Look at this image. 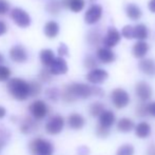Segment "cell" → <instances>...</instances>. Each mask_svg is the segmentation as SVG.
<instances>
[{"instance_id": "obj_28", "label": "cell", "mask_w": 155, "mask_h": 155, "mask_svg": "<svg viewBox=\"0 0 155 155\" xmlns=\"http://www.w3.org/2000/svg\"><path fill=\"white\" fill-rule=\"evenodd\" d=\"M133 154H134V147L132 145H129V143L120 146L116 152V155H133Z\"/></svg>"}, {"instance_id": "obj_1", "label": "cell", "mask_w": 155, "mask_h": 155, "mask_svg": "<svg viewBox=\"0 0 155 155\" xmlns=\"http://www.w3.org/2000/svg\"><path fill=\"white\" fill-rule=\"evenodd\" d=\"M92 95H94V87L80 82H74L64 87L61 93V97L65 102H74L79 98L86 99Z\"/></svg>"}, {"instance_id": "obj_33", "label": "cell", "mask_w": 155, "mask_h": 155, "mask_svg": "<svg viewBox=\"0 0 155 155\" xmlns=\"http://www.w3.org/2000/svg\"><path fill=\"white\" fill-rule=\"evenodd\" d=\"M88 41L91 43V45H97V43L100 42V41L102 42V38L100 37L99 33H97L96 31H92L88 35Z\"/></svg>"}, {"instance_id": "obj_3", "label": "cell", "mask_w": 155, "mask_h": 155, "mask_svg": "<svg viewBox=\"0 0 155 155\" xmlns=\"http://www.w3.org/2000/svg\"><path fill=\"white\" fill-rule=\"evenodd\" d=\"M30 149L35 155H52L54 152L53 145L43 138L34 139L30 143Z\"/></svg>"}, {"instance_id": "obj_14", "label": "cell", "mask_w": 155, "mask_h": 155, "mask_svg": "<svg viewBox=\"0 0 155 155\" xmlns=\"http://www.w3.org/2000/svg\"><path fill=\"white\" fill-rule=\"evenodd\" d=\"M96 57L99 60L100 62L102 63H111L115 60V54L114 52L112 51L109 48H99L96 52Z\"/></svg>"}, {"instance_id": "obj_27", "label": "cell", "mask_w": 155, "mask_h": 155, "mask_svg": "<svg viewBox=\"0 0 155 155\" xmlns=\"http://www.w3.org/2000/svg\"><path fill=\"white\" fill-rule=\"evenodd\" d=\"M89 111H90V114L92 115L93 117H99L106 110H104V104H101V102H99V101H95L90 106Z\"/></svg>"}, {"instance_id": "obj_34", "label": "cell", "mask_w": 155, "mask_h": 155, "mask_svg": "<svg viewBox=\"0 0 155 155\" xmlns=\"http://www.w3.org/2000/svg\"><path fill=\"white\" fill-rule=\"evenodd\" d=\"M52 75L53 74L51 73L50 69H42L39 73V79L43 82H49L52 79Z\"/></svg>"}, {"instance_id": "obj_20", "label": "cell", "mask_w": 155, "mask_h": 155, "mask_svg": "<svg viewBox=\"0 0 155 155\" xmlns=\"http://www.w3.org/2000/svg\"><path fill=\"white\" fill-rule=\"evenodd\" d=\"M43 32L48 38H55L59 34V25L53 20L48 21L43 28Z\"/></svg>"}, {"instance_id": "obj_48", "label": "cell", "mask_w": 155, "mask_h": 155, "mask_svg": "<svg viewBox=\"0 0 155 155\" xmlns=\"http://www.w3.org/2000/svg\"><path fill=\"white\" fill-rule=\"evenodd\" d=\"M4 145H5V141H3V140H0V152H1L2 148L4 147Z\"/></svg>"}, {"instance_id": "obj_41", "label": "cell", "mask_w": 155, "mask_h": 155, "mask_svg": "<svg viewBox=\"0 0 155 155\" xmlns=\"http://www.w3.org/2000/svg\"><path fill=\"white\" fill-rule=\"evenodd\" d=\"M58 55L59 57H64V56L69 55V49H68V45L65 43H60L59 48H58Z\"/></svg>"}, {"instance_id": "obj_17", "label": "cell", "mask_w": 155, "mask_h": 155, "mask_svg": "<svg viewBox=\"0 0 155 155\" xmlns=\"http://www.w3.org/2000/svg\"><path fill=\"white\" fill-rule=\"evenodd\" d=\"M84 123L86 121H84V116L78 113H72L68 118V124H69L70 128L73 130H80L84 126Z\"/></svg>"}, {"instance_id": "obj_38", "label": "cell", "mask_w": 155, "mask_h": 155, "mask_svg": "<svg viewBox=\"0 0 155 155\" xmlns=\"http://www.w3.org/2000/svg\"><path fill=\"white\" fill-rule=\"evenodd\" d=\"M11 137V132L5 128L4 126L0 124V140H3V141H8Z\"/></svg>"}, {"instance_id": "obj_16", "label": "cell", "mask_w": 155, "mask_h": 155, "mask_svg": "<svg viewBox=\"0 0 155 155\" xmlns=\"http://www.w3.org/2000/svg\"><path fill=\"white\" fill-rule=\"evenodd\" d=\"M148 52H149V45L146 41H137L132 48V53L134 57L139 59L145 57Z\"/></svg>"}, {"instance_id": "obj_42", "label": "cell", "mask_w": 155, "mask_h": 155, "mask_svg": "<svg viewBox=\"0 0 155 155\" xmlns=\"http://www.w3.org/2000/svg\"><path fill=\"white\" fill-rule=\"evenodd\" d=\"M90 154V150L86 146H81L77 149V155H89Z\"/></svg>"}, {"instance_id": "obj_19", "label": "cell", "mask_w": 155, "mask_h": 155, "mask_svg": "<svg viewBox=\"0 0 155 155\" xmlns=\"http://www.w3.org/2000/svg\"><path fill=\"white\" fill-rule=\"evenodd\" d=\"M62 4L63 6L70 8L72 12L79 13L84 10L86 5V0H63Z\"/></svg>"}, {"instance_id": "obj_6", "label": "cell", "mask_w": 155, "mask_h": 155, "mask_svg": "<svg viewBox=\"0 0 155 155\" xmlns=\"http://www.w3.org/2000/svg\"><path fill=\"white\" fill-rule=\"evenodd\" d=\"M64 127V119L61 115H55L51 117L47 124H45V131L51 135L59 134L63 130Z\"/></svg>"}, {"instance_id": "obj_18", "label": "cell", "mask_w": 155, "mask_h": 155, "mask_svg": "<svg viewBox=\"0 0 155 155\" xmlns=\"http://www.w3.org/2000/svg\"><path fill=\"white\" fill-rule=\"evenodd\" d=\"M138 68L146 75L152 76L155 74V62L152 59H149V58L141 59L138 64Z\"/></svg>"}, {"instance_id": "obj_2", "label": "cell", "mask_w": 155, "mask_h": 155, "mask_svg": "<svg viewBox=\"0 0 155 155\" xmlns=\"http://www.w3.org/2000/svg\"><path fill=\"white\" fill-rule=\"evenodd\" d=\"M8 90L17 100H25L30 96V84L21 78H12L8 82Z\"/></svg>"}, {"instance_id": "obj_40", "label": "cell", "mask_w": 155, "mask_h": 155, "mask_svg": "<svg viewBox=\"0 0 155 155\" xmlns=\"http://www.w3.org/2000/svg\"><path fill=\"white\" fill-rule=\"evenodd\" d=\"M10 10V3L8 0H0V15H4Z\"/></svg>"}, {"instance_id": "obj_5", "label": "cell", "mask_w": 155, "mask_h": 155, "mask_svg": "<svg viewBox=\"0 0 155 155\" xmlns=\"http://www.w3.org/2000/svg\"><path fill=\"white\" fill-rule=\"evenodd\" d=\"M12 19L19 28H28L31 25V17L25 10L19 8H15L12 11Z\"/></svg>"}, {"instance_id": "obj_23", "label": "cell", "mask_w": 155, "mask_h": 155, "mask_svg": "<svg viewBox=\"0 0 155 155\" xmlns=\"http://www.w3.org/2000/svg\"><path fill=\"white\" fill-rule=\"evenodd\" d=\"M135 134L139 138H147L151 134V126L146 121H141L135 127Z\"/></svg>"}, {"instance_id": "obj_32", "label": "cell", "mask_w": 155, "mask_h": 155, "mask_svg": "<svg viewBox=\"0 0 155 155\" xmlns=\"http://www.w3.org/2000/svg\"><path fill=\"white\" fill-rule=\"evenodd\" d=\"M45 95L51 101H57L58 97H59V91L56 88H50L45 91Z\"/></svg>"}, {"instance_id": "obj_47", "label": "cell", "mask_w": 155, "mask_h": 155, "mask_svg": "<svg viewBox=\"0 0 155 155\" xmlns=\"http://www.w3.org/2000/svg\"><path fill=\"white\" fill-rule=\"evenodd\" d=\"M5 115H6V110H5V108H3V107L0 106V119L3 118V117L5 116Z\"/></svg>"}, {"instance_id": "obj_46", "label": "cell", "mask_w": 155, "mask_h": 155, "mask_svg": "<svg viewBox=\"0 0 155 155\" xmlns=\"http://www.w3.org/2000/svg\"><path fill=\"white\" fill-rule=\"evenodd\" d=\"M147 155H155V145L150 146L147 151Z\"/></svg>"}, {"instance_id": "obj_39", "label": "cell", "mask_w": 155, "mask_h": 155, "mask_svg": "<svg viewBox=\"0 0 155 155\" xmlns=\"http://www.w3.org/2000/svg\"><path fill=\"white\" fill-rule=\"evenodd\" d=\"M96 134H97V136L101 137V138H106L110 134V129L104 128V127L98 124L97 128H96Z\"/></svg>"}, {"instance_id": "obj_15", "label": "cell", "mask_w": 155, "mask_h": 155, "mask_svg": "<svg viewBox=\"0 0 155 155\" xmlns=\"http://www.w3.org/2000/svg\"><path fill=\"white\" fill-rule=\"evenodd\" d=\"M115 120V114L112 112V111H109V110H106L99 117H98V124L104 128H107V129H110L111 127L114 124Z\"/></svg>"}, {"instance_id": "obj_8", "label": "cell", "mask_w": 155, "mask_h": 155, "mask_svg": "<svg viewBox=\"0 0 155 155\" xmlns=\"http://www.w3.org/2000/svg\"><path fill=\"white\" fill-rule=\"evenodd\" d=\"M102 16V6L99 4H92L84 14V21L87 25H95Z\"/></svg>"}, {"instance_id": "obj_36", "label": "cell", "mask_w": 155, "mask_h": 155, "mask_svg": "<svg viewBox=\"0 0 155 155\" xmlns=\"http://www.w3.org/2000/svg\"><path fill=\"white\" fill-rule=\"evenodd\" d=\"M84 67L90 70L96 69V67H97V60H96L95 57H93V56H90V55L87 56V57L84 58Z\"/></svg>"}, {"instance_id": "obj_43", "label": "cell", "mask_w": 155, "mask_h": 155, "mask_svg": "<svg viewBox=\"0 0 155 155\" xmlns=\"http://www.w3.org/2000/svg\"><path fill=\"white\" fill-rule=\"evenodd\" d=\"M148 114L155 117V101L148 104Z\"/></svg>"}, {"instance_id": "obj_29", "label": "cell", "mask_w": 155, "mask_h": 155, "mask_svg": "<svg viewBox=\"0 0 155 155\" xmlns=\"http://www.w3.org/2000/svg\"><path fill=\"white\" fill-rule=\"evenodd\" d=\"M30 84V96H37L41 92V84L38 81H31Z\"/></svg>"}, {"instance_id": "obj_25", "label": "cell", "mask_w": 155, "mask_h": 155, "mask_svg": "<svg viewBox=\"0 0 155 155\" xmlns=\"http://www.w3.org/2000/svg\"><path fill=\"white\" fill-rule=\"evenodd\" d=\"M135 129V124L133 123L132 119L127 118V117H123L117 121V130L124 133H128Z\"/></svg>"}, {"instance_id": "obj_22", "label": "cell", "mask_w": 155, "mask_h": 155, "mask_svg": "<svg viewBox=\"0 0 155 155\" xmlns=\"http://www.w3.org/2000/svg\"><path fill=\"white\" fill-rule=\"evenodd\" d=\"M126 14H127V16L131 19V20L135 21V20H138V19H140L143 13H141L140 8H139L137 4L129 3L128 5L126 6Z\"/></svg>"}, {"instance_id": "obj_45", "label": "cell", "mask_w": 155, "mask_h": 155, "mask_svg": "<svg viewBox=\"0 0 155 155\" xmlns=\"http://www.w3.org/2000/svg\"><path fill=\"white\" fill-rule=\"evenodd\" d=\"M148 8H149L150 12L155 13V0H150L148 3Z\"/></svg>"}, {"instance_id": "obj_7", "label": "cell", "mask_w": 155, "mask_h": 155, "mask_svg": "<svg viewBox=\"0 0 155 155\" xmlns=\"http://www.w3.org/2000/svg\"><path fill=\"white\" fill-rule=\"evenodd\" d=\"M121 39V33H119L118 30L114 27H110L107 31L106 36L102 38V45L106 48H111L115 47L116 45H118V42Z\"/></svg>"}, {"instance_id": "obj_4", "label": "cell", "mask_w": 155, "mask_h": 155, "mask_svg": "<svg viewBox=\"0 0 155 155\" xmlns=\"http://www.w3.org/2000/svg\"><path fill=\"white\" fill-rule=\"evenodd\" d=\"M111 100L115 108L117 109H124L130 102V96L128 92L121 88L114 89L111 93Z\"/></svg>"}, {"instance_id": "obj_30", "label": "cell", "mask_w": 155, "mask_h": 155, "mask_svg": "<svg viewBox=\"0 0 155 155\" xmlns=\"http://www.w3.org/2000/svg\"><path fill=\"white\" fill-rule=\"evenodd\" d=\"M136 115L139 117H145L148 114V104L146 102H140L138 106L136 107Z\"/></svg>"}, {"instance_id": "obj_21", "label": "cell", "mask_w": 155, "mask_h": 155, "mask_svg": "<svg viewBox=\"0 0 155 155\" xmlns=\"http://www.w3.org/2000/svg\"><path fill=\"white\" fill-rule=\"evenodd\" d=\"M37 128H38V124H37L36 120L30 118V117H27L21 121L20 132L23 133V134H30V133L36 131Z\"/></svg>"}, {"instance_id": "obj_26", "label": "cell", "mask_w": 155, "mask_h": 155, "mask_svg": "<svg viewBox=\"0 0 155 155\" xmlns=\"http://www.w3.org/2000/svg\"><path fill=\"white\" fill-rule=\"evenodd\" d=\"M148 35H149V31H148V28L145 25H135L134 27V38L137 39L138 41H143L148 38Z\"/></svg>"}, {"instance_id": "obj_31", "label": "cell", "mask_w": 155, "mask_h": 155, "mask_svg": "<svg viewBox=\"0 0 155 155\" xmlns=\"http://www.w3.org/2000/svg\"><path fill=\"white\" fill-rule=\"evenodd\" d=\"M11 70L5 65H0V81H6L10 80Z\"/></svg>"}, {"instance_id": "obj_10", "label": "cell", "mask_w": 155, "mask_h": 155, "mask_svg": "<svg viewBox=\"0 0 155 155\" xmlns=\"http://www.w3.org/2000/svg\"><path fill=\"white\" fill-rule=\"evenodd\" d=\"M135 93L141 102H146L152 97V88L146 81H139L135 86Z\"/></svg>"}, {"instance_id": "obj_37", "label": "cell", "mask_w": 155, "mask_h": 155, "mask_svg": "<svg viewBox=\"0 0 155 155\" xmlns=\"http://www.w3.org/2000/svg\"><path fill=\"white\" fill-rule=\"evenodd\" d=\"M60 8H61V6H60V3L57 1H52L50 2L49 4H48V8L47 10L49 11L51 14H57V13H59Z\"/></svg>"}, {"instance_id": "obj_44", "label": "cell", "mask_w": 155, "mask_h": 155, "mask_svg": "<svg viewBox=\"0 0 155 155\" xmlns=\"http://www.w3.org/2000/svg\"><path fill=\"white\" fill-rule=\"evenodd\" d=\"M6 25L5 23L3 22V21H0V36H2V35H4L6 33Z\"/></svg>"}, {"instance_id": "obj_35", "label": "cell", "mask_w": 155, "mask_h": 155, "mask_svg": "<svg viewBox=\"0 0 155 155\" xmlns=\"http://www.w3.org/2000/svg\"><path fill=\"white\" fill-rule=\"evenodd\" d=\"M121 36H124L127 39L134 38V27L132 25H126L121 30Z\"/></svg>"}, {"instance_id": "obj_12", "label": "cell", "mask_w": 155, "mask_h": 155, "mask_svg": "<svg viewBox=\"0 0 155 155\" xmlns=\"http://www.w3.org/2000/svg\"><path fill=\"white\" fill-rule=\"evenodd\" d=\"M109 74L106 70L96 68L94 70H91L88 74H87V80L93 84H99L106 81L108 78Z\"/></svg>"}, {"instance_id": "obj_11", "label": "cell", "mask_w": 155, "mask_h": 155, "mask_svg": "<svg viewBox=\"0 0 155 155\" xmlns=\"http://www.w3.org/2000/svg\"><path fill=\"white\" fill-rule=\"evenodd\" d=\"M10 57L13 61L17 63H23L28 60V52L23 45H13L10 50Z\"/></svg>"}, {"instance_id": "obj_9", "label": "cell", "mask_w": 155, "mask_h": 155, "mask_svg": "<svg viewBox=\"0 0 155 155\" xmlns=\"http://www.w3.org/2000/svg\"><path fill=\"white\" fill-rule=\"evenodd\" d=\"M29 110L31 112L35 119H42L48 114V106L42 100H35L29 107Z\"/></svg>"}, {"instance_id": "obj_49", "label": "cell", "mask_w": 155, "mask_h": 155, "mask_svg": "<svg viewBox=\"0 0 155 155\" xmlns=\"http://www.w3.org/2000/svg\"><path fill=\"white\" fill-rule=\"evenodd\" d=\"M2 62H3V56H2V54L0 53V65H1Z\"/></svg>"}, {"instance_id": "obj_24", "label": "cell", "mask_w": 155, "mask_h": 155, "mask_svg": "<svg viewBox=\"0 0 155 155\" xmlns=\"http://www.w3.org/2000/svg\"><path fill=\"white\" fill-rule=\"evenodd\" d=\"M39 57H40V60H41V62H42V64L48 68L51 67V64L54 62V60L56 59L55 55H54V52L49 49L42 50V51L40 52V54H39Z\"/></svg>"}, {"instance_id": "obj_13", "label": "cell", "mask_w": 155, "mask_h": 155, "mask_svg": "<svg viewBox=\"0 0 155 155\" xmlns=\"http://www.w3.org/2000/svg\"><path fill=\"white\" fill-rule=\"evenodd\" d=\"M53 75H63L68 72V63L62 57H57L49 68Z\"/></svg>"}]
</instances>
